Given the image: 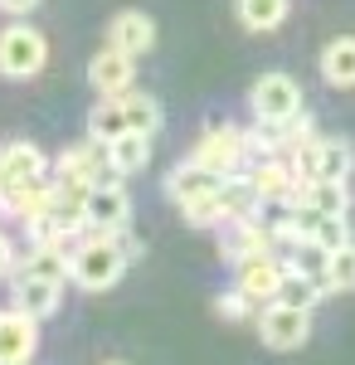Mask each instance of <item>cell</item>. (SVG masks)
<instances>
[{
	"label": "cell",
	"instance_id": "obj_2",
	"mask_svg": "<svg viewBox=\"0 0 355 365\" xmlns=\"http://www.w3.org/2000/svg\"><path fill=\"white\" fill-rule=\"evenodd\" d=\"M44 63H49V39L34 25L0 29V73L5 78H34Z\"/></svg>",
	"mask_w": 355,
	"mask_h": 365
},
{
	"label": "cell",
	"instance_id": "obj_29",
	"mask_svg": "<svg viewBox=\"0 0 355 365\" xmlns=\"http://www.w3.org/2000/svg\"><path fill=\"white\" fill-rule=\"evenodd\" d=\"M15 258H20V249H15V239L10 234H0V278L15 268Z\"/></svg>",
	"mask_w": 355,
	"mask_h": 365
},
{
	"label": "cell",
	"instance_id": "obj_31",
	"mask_svg": "<svg viewBox=\"0 0 355 365\" xmlns=\"http://www.w3.org/2000/svg\"><path fill=\"white\" fill-rule=\"evenodd\" d=\"M108 365H127V361H108Z\"/></svg>",
	"mask_w": 355,
	"mask_h": 365
},
{
	"label": "cell",
	"instance_id": "obj_28",
	"mask_svg": "<svg viewBox=\"0 0 355 365\" xmlns=\"http://www.w3.org/2000/svg\"><path fill=\"white\" fill-rule=\"evenodd\" d=\"M215 307H219V317H229V322H248V317H258V302H253V297H244L239 287H234V292H224Z\"/></svg>",
	"mask_w": 355,
	"mask_h": 365
},
{
	"label": "cell",
	"instance_id": "obj_13",
	"mask_svg": "<svg viewBox=\"0 0 355 365\" xmlns=\"http://www.w3.org/2000/svg\"><path fill=\"white\" fill-rule=\"evenodd\" d=\"M248 180H253L258 200H287V195H302V185H307V180H297V170L287 166V161H277V156L253 161Z\"/></svg>",
	"mask_w": 355,
	"mask_h": 365
},
{
	"label": "cell",
	"instance_id": "obj_24",
	"mask_svg": "<svg viewBox=\"0 0 355 365\" xmlns=\"http://www.w3.org/2000/svg\"><path fill=\"white\" fill-rule=\"evenodd\" d=\"M307 239L317 244L321 253H336L351 244V229H346V215H312V225H307Z\"/></svg>",
	"mask_w": 355,
	"mask_h": 365
},
{
	"label": "cell",
	"instance_id": "obj_14",
	"mask_svg": "<svg viewBox=\"0 0 355 365\" xmlns=\"http://www.w3.org/2000/svg\"><path fill=\"white\" fill-rule=\"evenodd\" d=\"M108 44L112 49H122V54H146L151 44H156V20L151 15H141V10H122L108 29Z\"/></svg>",
	"mask_w": 355,
	"mask_h": 365
},
{
	"label": "cell",
	"instance_id": "obj_12",
	"mask_svg": "<svg viewBox=\"0 0 355 365\" xmlns=\"http://www.w3.org/2000/svg\"><path fill=\"white\" fill-rule=\"evenodd\" d=\"M229 175H219V170L200 166V161H185V166H175L165 175V195L175 200V205H185V200H200V195H215L219 185H224Z\"/></svg>",
	"mask_w": 355,
	"mask_h": 365
},
{
	"label": "cell",
	"instance_id": "obj_18",
	"mask_svg": "<svg viewBox=\"0 0 355 365\" xmlns=\"http://www.w3.org/2000/svg\"><path fill=\"white\" fill-rule=\"evenodd\" d=\"M321 78L331 88H355V34H341L321 49Z\"/></svg>",
	"mask_w": 355,
	"mask_h": 365
},
{
	"label": "cell",
	"instance_id": "obj_22",
	"mask_svg": "<svg viewBox=\"0 0 355 365\" xmlns=\"http://www.w3.org/2000/svg\"><path fill=\"white\" fill-rule=\"evenodd\" d=\"M88 132H93L98 141H117L122 132H132V127H127V108H122V98H98L93 113H88Z\"/></svg>",
	"mask_w": 355,
	"mask_h": 365
},
{
	"label": "cell",
	"instance_id": "obj_23",
	"mask_svg": "<svg viewBox=\"0 0 355 365\" xmlns=\"http://www.w3.org/2000/svg\"><path fill=\"white\" fill-rule=\"evenodd\" d=\"M122 108H127V127H132V132H146V137L161 132V103H156L151 93H132V88H127V93H122Z\"/></svg>",
	"mask_w": 355,
	"mask_h": 365
},
{
	"label": "cell",
	"instance_id": "obj_9",
	"mask_svg": "<svg viewBox=\"0 0 355 365\" xmlns=\"http://www.w3.org/2000/svg\"><path fill=\"white\" fill-rule=\"evenodd\" d=\"M219 249L239 268V263H248V258L273 249V234H268V225H263L258 215H244V220H229V225H224V244H219Z\"/></svg>",
	"mask_w": 355,
	"mask_h": 365
},
{
	"label": "cell",
	"instance_id": "obj_25",
	"mask_svg": "<svg viewBox=\"0 0 355 365\" xmlns=\"http://www.w3.org/2000/svg\"><path fill=\"white\" fill-rule=\"evenodd\" d=\"M239 20H244V29L268 34L287 20V0H239Z\"/></svg>",
	"mask_w": 355,
	"mask_h": 365
},
{
	"label": "cell",
	"instance_id": "obj_30",
	"mask_svg": "<svg viewBox=\"0 0 355 365\" xmlns=\"http://www.w3.org/2000/svg\"><path fill=\"white\" fill-rule=\"evenodd\" d=\"M34 5H39V0H0V10H5V15H29Z\"/></svg>",
	"mask_w": 355,
	"mask_h": 365
},
{
	"label": "cell",
	"instance_id": "obj_1",
	"mask_svg": "<svg viewBox=\"0 0 355 365\" xmlns=\"http://www.w3.org/2000/svg\"><path fill=\"white\" fill-rule=\"evenodd\" d=\"M127 249H122V234H98V239H88L73 249V273L68 278L78 282L83 292H108L117 287V278L127 273Z\"/></svg>",
	"mask_w": 355,
	"mask_h": 365
},
{
	"label": "cell",
	"instance_id": "obj_19",
	"mask_svg": "<svg viewBox=\"0 0 355 365\" xmlns=\"http://www.w3.org/2000/svg\"><path fill=\"white\" fill-rule=\"evenodd\" d=\"M151 161V137L146 132H122L117 141H108V166L117 175H137Z\"/></svg>",
	"mask_w": 355,
	"mask_h": 365
},
{
	"label": "cell",
	"instance_id": "obj_26",
	"mask_svg": "<svg viewBox=\"0 0 355 365\" xmlns=\"http://www.w3.org/2000/svg\"><path fill=\"white\" fill-rule=\"evenodd\" d=\"M180 215H185V225H190V229H224V225H229V210H224L219 190H215V195H200V200H185Z\"/></svg>",
	"mask_w": 355,
	"mask_h": 365
},
{
	"label": "cell",
	"instance_id": "obj_20",
	"mask_svg": "<svg viewBox=\"0 0 355 365\" xmlns=\"http://www.w3.org/2000/svg\"><path fill=\"white\" fill-rule=\"evenodd\" d=\"M321 292H326V282L317 278V273H302V268H287V273H282V287H277V302H287V307L312 312L317 302H321Z\"/></svg>",
	"mask_w": 355,
	"mask_h": 365
},
{
	"label": "cell",
	"instance_id": "obj_11",
	"mask_svg": "<svg viewBox=\"0 0 355 365\" xmlns=\"http://www.w3.org/2000/svg\"><path fill=\"white\" fill-rule=\"evenodd\" d=\"M282 263H277L273 253H258V258H248V263H239V292L244 297H253V302H277V287H282Z\"/></svg>",
	"mask_w": 355,
	"mask_h": 365
},
{
	"label": "cell",
	"instance_id": "obj_8",
	"mask_svg": "<svg viewBox=\"0 0 355 365\" xmlns=\"http://www.w3.org/2000/svg\"><path fill=\"white\" fill-rule=\"evenodd\" d=\"M49 175V156L34 141H5L0 146V185H34Z\"/></svg>",
	"mask_w": 355,
	"mask_h": 365
},
{
	"label": "cell",
	"instance_id": "obj_21",
	"mask_svg": "<svg viewBox=\"0 0 355 365\" xmlns=\"http://www.w3.org/2000/svg\"><path fill=\"white\" fill-rule=\"evenodd\" d=\"M355 170V146L346 137H321V156H317V180H346Z\"/></svg>",
	"mask_w": 355,
	"mask_h": 365
},
{
	"label": "cell",
	"instance_id": "obj_5",
	"mask_svg": "<svg viewBox=\"0 0 355 365\" xmlns=\"http://www.w3.org/2000/svg\"><path fill=\"white\" fill-rule=\"evenodd\" d=\"M258 336L268 351H297L312 336V312L287 307V302H268L258 312Z\"/></svg>",
	"mask_w": 355,
	"mask_h": 365
},
{
	"label": "cell",
	"instance_id": "obj_10",
	"mask_svg": "<svg viewBox=\"0 0 355 365\" xmlns=\"http://www.w3.org/2000/svg\"><path fill=\"white\" fill-rule=\"evenodd\" d=\"M132 63L137 58L122 54V49H103V54H93V63H88V83H93V93L98 98H122L127 88H132Z\"/></svg>",
	"mask_w": 355,
	"mask_h": 365
},
{
	"label": "cell",
	"instance_id": "obj_27",
	"mask_svg": "<svg viewBox=\"0 0 355 365\" xmlns=\"http://www.w3.org/2000/svg\"><path fill=\"white\" fill-rule=\"evenodd\" d=\"M321 282H326V292H355V244H346V249L331 253Z\"/></svg>",
	"mask_w": 355,
	"mask_h": 365
},
{
	"label": "cell",
	"instance_id": "obj_15",
	"mask_svg": "<svg viewBox=\"0 0 355 365\" xmlns=\"http://www.w3.org/2000/svg\"><path fill=\"white\" fill-rule=\"evenodd\" d=\"M15 307L29 312L34 322L54 317L63 307V282H44V278H15Z\"/></svg>",
	"mask_w": 355,
	"mask_h": 365
},
{
	"label": "cell",
	"instance_id": "obj_7",
	"mask_svg": "<svg viewBox=\"0 0 355 365\" xmlns=\"http://www.w3.org/2000/svg\"><path fill=\"white\" fill-rule=\"evenodd\" d=\"M39 351V322L20 307L0 312V365H25Z\"/></svg>",
	"mask_w": 355,
	"mask_h": 365
},
{
	"label": "cell",
	"instance_id": "obj_4",
	"mask_svg": "<svg viewBox=\"0 0 355 365\" xmlns=\"http://www.w3.org/2000/svg\"><path fill=\"white\" fill-rule=\"evenodd\" d=\"M200 166L219 170V175H239V161H244V127H234V122H210L200 141H195V156Z\"/></svg>",
	"mask_w": 355,
	"mask_h": 365
},
{
	"label": "cell",
	"instance_id": "obj_3",
	"mask_svg": "<svg viewBox=\"0 0 355 365\" xmlns=\"http://www.w3.org/2000/svg\"><path fill=\"white\" fill-rule=\"evenodd\" d=\"M248 108L258 122H287L302 113V88L292 73H263L258 83L248 88Z\"/></svg>",
	"mask_w": 355,
	"mask_h": 365
},
{
	"label": "cell",
	"instance_id": "obj_17",
	"mask_svg": "<svg viewBox=\"0 0 355 365\" xmlns=\"http://www.w3.org/2000/svg\"><path fill=\"white\" fill-rule=\"evenodd\" d=\"M297 210H307V215H346L351 210L346 180H307L297 195Z\"/></svg>",
	"mask_w": 355,
	"mask_h": 365
},
{
	"label": "cell",
	"instance_id": "obj_16",
	"mask_svg": "<svg viewBox=\"0 0 355 365\" xmlns=\"http://www.w3.org/2000/svg\"><path fill=\"white\" fill-rule=\"evenodd\" d=\"M68 273H73V253H63V244H49V249H39V244H29V249H25V268H20V278L63 282Z\"/></svg>",
	"mask_w": 355,
	"mask_h": 365
},
{
	"label": "cell",
	"instance_id": "obj_6",
	"mask_svg": "<svg viewBox=\"0 0 355 365\" xmlns=\"http://www.w3.org/2000/svg\"><path fill=\"white\" fill-rule=\"evenodd\" d=\"M127 220H132V195L122 190V180H108V185L88 190V229L93 234H122Z\"/></svg>",
	"mask_w": 355,
	"mask_h": 365
}]
</instances>
